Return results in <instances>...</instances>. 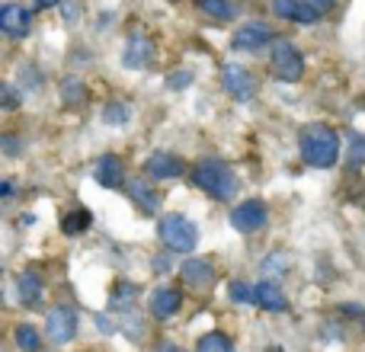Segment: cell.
I'll use <instances>...</instances> for the list:
<instances>
[{
	"mask_svg": "<svg viewBox=\"0 0 365 352\" xmlns=\"http://www.w3.org/2000/svg\"><path fill=\"white\" fill-rule=\"evenodd\" d=\"M45 333L55 346H68L77 336V311L61 304V308H51L48 317H45Z\"/></svg>",
	"mask_w": 365,
	"mask_h": 352,
	"instance_id": "5",
	"label": "cell"
},
{
	"mask_svg": "<svg viewBox=\"0 0 365 352\" xmlns=\"http://www.w3.org/2000/svg\"><path fill=\"white\" fill-rule=\"evenodd\" d=\"M145 176L148 180H177L182 176V160L167 151H158L145 160Z\"/></svg>",
	"mask_w": 365,
	"mask_h": 352,
	"instance_id": "11",
	"label": "cell"
},
{
	"mask_svg": "<svg viewBox=\"0 0 365 352\" xmlns=\"http://www.w3.org/2000/svg\"><path fill=\"white\" fill-rule=\"evenodd\" d=\"M128 195H132V199L138 202L141 212H148V214H154L160 208V195L154 192V186H151V180H148V176L128 180Z\"/></svg>",
	"mask_w": 365,
	"mask_h": 352,
	"instance_id": "15",
	"label": "cell"
},
{
	"mask_svg": "<svg viewBox=\"0 0 365 352\" xmlns=\"http://www.w3.org/2000/svg\"><path fill=\"white\" fill-rule=\"evenodd\" d=\"M253 298H257V304L263 311H272V314H282L285 308H289V301H285L282 289H279L276 282H259L257 289H253Z\"/></svg>",
	"mask_w": 365,
	"mask_h": 352,
	"instance_id": "17",
	"label": "cell"
},
{
	"mask_svg": "<svg viewBox=\"0 0 365 352\" xmlns=\"http://www.w3.org/2000/svg\"><path fill=\"white\" fill-rule=\"evenodd\" d=\"M16 103H19L16 90H13L10 83H6V87H4V106H6V109H13V106H16Z\"/></svg>",
	"mask_w": 365,
	"mask_h": 352,
	"instance_id": "31",
	"label": "cell"
},
{
	"mask_svg": "<svg viewBox=\"0 0 365 352\" xmlns=\"http://www.w3.org/2000/svg\"><path fill=\"white\" fill-rule=\"evenodd\" d=\"M13 340H16V346L23 352H38L42 349V336H38V330L29 327V323H19V327L13 330Z\"/></svg>",
	"mask_w": 365,
	"mask_h": 352,
	"instance_id": "19",
	"label": "cell"
},
{
	"mask_svg": "<svg viewBox=\"0 0 365 352\" xmlns=\"http://www.w3.org/2000/svg\"><path fill=\"white\" fill-rule=\"evenodd\" d=\"M362 327H365V321H362Z\"/></svg>",
	"mask_w": 365,
	"mask_h": 352,
	"instance_id": "36",
	"label": "cell"
},
{
	"mask_svg": "<svg viewBox=\"0 0 365 352\" xmlns=\"http://www.w3.org/2000/svg\"><path fill=\"white\" fill-rule=\"evenodd\" d=\"M0 145H4V151L10 154V157H16V154H19V141L10 138V135H4V138H0Z\"/></svg>",
	"mask_w": 365,
	"mask_h": 352,
	"instance_id": "30",
	"label": "cell"
},
{
	"mask_svg": "<svg viewBox=\"0 0 365 352\" xmlns=\"http://www.w3.org/2000/svg\"><path fill=\"white\" fill-rule=\"evenodd\" d=\"M160 352H182L177 343H160Z\"/></svg>",
	"mask_w": 365,
	"mask_h": 352,
	"instance_id": "35",
	"label": "cell"
},
{
	"mask_svg": "<svg viewBox=\"0 0 365 352\" xmlns=\"http://www.w3.org/2000/svg\"><path fill=\"white\" fill-rule=\"evenodd\" d=\"M90 212L87 208H81V212H71V214H64V221H61V227H64V234H71V237H74V234H83L90 227Z\"/></svg>",
	"mask_w": 365,
	"mask_h": 352,
	"instance_id": "22",
	"label": "cell"
},
{
	"mask_svg": "<svg viewBox=\"0 0 365 352\" xmlns=\"http://www.w3.org/2000/svg\"><path fill=\"white\" fill-rule=\"evenodd\" d=\"M298 151H302V160L308 167H314V170H327V167H334L336 160H340L343 145H340L336 128L314 122V125H308L302 135H298Z\"/></svg>",
	"mask_w": 365,
	"mask_h": 352,
	"instance_id": "1",
	"label": "cell"
},
{
	"mask_svg": "<svg viewBox=\"0 0 365 352\" xmlns=\"http://www.w3.org/2000/svg\"><path fill=\"white\" fill-rule=\"evenodd\" d=\"M189 83H192V74H189V71H173L170 81H167V87H170V90H182V87H189Z\"/></svg>",
	"mask_w": 365,
	"mask_h": 352,
	"instance_id": "27",
	"label": "cell"
},
{
	"mask_svg": "<svg viewBox=\"0 0 365 352\" xmlns=\"http://www.w3.org/2000/svg\"><path fill=\"white\" fill-rule=\"evenodd\" d=\"M96 182L106 189H119L122 182H125V164H122L115 154L100 157V164H96Z\"/></svg>",
	"mask_w": 365,
	"mask_h": 352,
	"instance_id": "14",
	"label": "cell"
},
{
	"mask_svg": "<svg viewBox=\"0 0 365 352\" xmlns=\"http://www.w3.org/2000/svg\"><path fill=\"white\" fill-rule=\"evenodd\" d=\"M29 23H32V13L19 4H6L4 10H0V29L13 38L26 36V32H29Z\"/></svg>",
	"mask_w": 365,
	"mask_h": 352,
	"instance_id": "12",
	"label": "cell"
},
{
	"mask_svg": "<svg viewBox=\"0 0 365 352\" xmlns=\"http://www.w3.org/2000/svg\"><path fill=\"white\" fill-rule=\"evenodd\" d=\"M61 100L68 103V106H81V103L87 100V87H83L77 77H68V81L61 83Z\"/></svg>",
	"mask_w": 365,
	"mask_h": 352,
	"instance_id": "21",
	"label": "cell"
},
{
	"mask_svg": "<svg viewBox=\"0 0 365 352\" xmlns=\"http://www.w3.org/2000/svg\"><path fill=\"white\" fill-rule=\"evenodd\" d=\"M276 269H285V257H282V253H276V257L266 263V272H269V276H272Z\"/></svg>",
	"mask_w": 365,
	"mask_h": 352,
	"instance_id": "32",
	"label": "cell"
},
{
	"mask_svg": "<svg viewBox=\"0 0 365 352\" xmlns=\"http://www.w3.org/2000/svg\"><path fill=\"white\" fill-rule=\"evenodd\" d=\"M349 160L353 164H365V138H359V135L349 138Z\"/></svg>",
	"mask_w": 365,
	"mask_h": 352,
	"instance_id": "26",
	"label": "cell"
},
{
	"mask_svg": "<svg viewBox=\"0 0 365 352\" xmlns=\"http://www.w3.org/2000/svg\"><path fill=\"white\" fill-rule=\"evenodd\" d=\"M158 234L167 250H173V253H192L195 244H199L195 224L189 218H182V214H164L158 224Z\"/></svg>",
	"mask_w": 365,
	"mask_h": 352,
	"instance_id": "3",
	"label": "cell"
},
{
	"mask_svg": "<svg viewBox=\"0 0 365 352\" xmlns=\"http://www.w3.org/2000/svg\"><path fill=\"white\" fill-rule=\"evenodd\" d=\"M269 64H272V77L282 81V83H298L302 74H304V58L289 38H279V42L272 45V61Z\"/></svg>",
	"mask_w": 365,
	"mask_h": 352,
	"instance_id": "4",
	"label": "cell"
},
{
	"mask_svg": "<svg viewBox=\"0 0 365 352\" xmlns=\"http://www.w3.org/2000/svg\"><path fill=\"white\" fill-rule=\"evenodd\" d=\"M103 119H106L109 125H125V122H128V106H122V103H113V106L103 109Z\"/></svg>",
	"mask_w": 365,
	"mask_h": 352,
	"instance_id": "24",
	"label": "cell"
},
{
	"mask_svg": "<svg viewBox=\"0 0 365 352\" xmlns=\"http://www.w3.org/2000/svg\"><path fill=\"white\" fill-rule=\"evenodd\" d=\"M272 13L282 19H292V23H302V26H314L321 19V10L311 6L308 0H272Z\"/></svg>",
	"mask_w": 365,
	"mask_h": 352,
	"instance_id": "9",
	"label": "cell"
},
{
	"mask_svg": "<svg viewBox=\"0 0 365 352\" xmlns=\"http://www.w3.org/2000/svg\"><path fill=\"white\" fill-rule=\"evenodd\" d=\"M180 276L186 279V285H192V289H212L215 266L205 263V259H182Z\"/></svg>",
	"mask_w": 365,
	"mask_h": 352,
	"instance_id": "13",
	"label": "cell"
},
{
	"mask_svg": "<svg viewBox=\"0 0 365 352\" xmlns=\"http://www.w3.org/2000/svg\"><path fill=\"white\" fill-rule=\"evenodd\" d=\"M227 295H231L234 301H240V304H253V301H257V298H253V289H250V285H244V282H231Z\"/></svg>",
	"mask_w": 365,
	"mask_h": 352,
	"instance_id": "25",
	"label": "cell"
},
{
	"mask_svg": "<svg viewBox=\"0 0 365 352\" xmlns=\"http://www.w3.org/2000/svg\"><path fill=\"white\" fill-rule=\"evenodd\" d=\"M266 221H269V212L259 199H247L240 202L237 208L231 212V224L237 227L240 234H253V231H263Z\"/></svg>",
	"mask_w": 365,
	"mask_h": 352,
	"instance_id": "6",
	"label": "cell"
},
{
	"mask_svg": "<svg viewBox=\"0 0 365 352\" xmlns=\"http://www.w3.org/2000/svg\"><path fill=\"white\" fill-rule=\"evenodd\" d=\"M221 83H225L227 93L240 103H250L253 93H257V83H253L250 71L240 68V64H225V68H221Z\"/></svg>",
	"mask_w": 365,
	"mask_h": 352,
	"instance_id": "7",
	"label": "cell"
},
{
	"mask_svg": "<svg viewBox=\"0 0 365 352\" xmlns=\"http://www.w3.org/2000/svg\"><path fill=\"white\" fill-rule=\"evenodd\" d=\"M180 304H182V295H180V289H158L151 295V314L158 317V321H167V317H173L180 311Z\"/></svg>",
	"mask_w": 365,
	"mask_h": 352,
	"instance_id": "16",
	"label": "cell"
},
{
	"mask_svg": "<svg viewBox=\"0 0 365 352\" xmlns=\"http://www.w3.org/2000/svg\"><path fill=\"white\" fill-rule=\"evenodd\" d=\"M151 58H154V42L148 36H128V42H125V51H122V64L125 68H132V71H141V68H148L151 64Z\"/></svg>",
	"mask_w": 365,
	"mask_h": 352,
	"instance_id": "10",
	"label": "cell"
},
{
	"mask_svg": "<svg viewBox=\"0 0 365 352\" xmlns=\"http://www.w3.org/2000/svg\"><path fill=\"white\" fill-rule=\"evenodd\" d=\"M195 352H234V343L225 333H205L199 340V346H195Z\"/></svg>",
	"mask_w": 365,
	"mask_h": 352,
	"instance_id": "23",
	"label": "cell"
},
{
	"mask_svg": "<svg viewBox=\"0 0 365 352\" xmlns=\"http://www.w3.org/2000/svg\"><path fill=\"white\" fill-rule=\"evenodd\" d=\"M61 10H64V19H68V23H74V19L81 16V6H77L74 0H61Z\"/></svg>",
	"mask_w": 365,
	"mask_h": 352,
	"instance_id": "29",
	"label": "cell"
},
{
	"mask_svg": "<svg viewBox=\"0 0 365 352\" xmlns=\"http://www.w3.org/2000/svg\"><path fill=\"white\" fill-rule=\"evenodd\" d=\"M58 4H61V0H36L38 10H45V6H58Z\"/></svg>",
	"mask_w": 365,
	"mask_h": 352,
	"instance_id": "34",
	"label": "cell"
},
{
	"mask_svg": "<svg viewBox=\"0 0 365 352\" xmlns=\"http://www.w3.org/2000/svg\"><path fill=\"white\" fill-rule=\"evenodd\" d=\"M135 295H138V289H135V285H119V289H115V295H113V308H122V298H128V301H132Z\"/></svg>",
	"mask_w": 365,
	"mask_h": 352,
	"instance_id": "28",
	"label": "cell"
},
{
	"mask_svg": "<svg viewBox=\"0 0 365 352\" xmlns=\"http://www.w3.org/2000/svg\"><path fill=\"white\" fill-rule=\"evenodd\" d=\"M269 42H272V29L266 23H259V19H253V23H244L234 32L231 48L234 51H257V48H266Z\"/></svg>",
	"mask_w": 365,
	"mask_h": 352,
	"instance_id": "8",
	"label": "cell"
},
{
	"mask_svg": "<svg viewBox=\"0 0 365 352\" xmlns=\"http://www.w3.org/2000/svg\"><path fill=\"white\" fill-rule=\"evenodd\" d=\"M19 298H23L26 304H36L38 298H42V279H38L36 272H23V276H19Z\"/></svg>",
	"mask_w": 365,
	"mask_h": 352,
	"instance_id": "20",
	"label": "cell"
},
{
	"mask_svg": "<svg viewBox=\"0 0 365 352\" xmlns=\"http://www.w3.org/2000/svg\"><path fill=\"white\" fill-rule=\"evenodd\" d=\"M308 4H311V6H317V10H321V13H327L330 6L336 4V0H308Z\"/></svg>",
	"mask_w": 365,
	"mask_h": 352,
	"instance_id": "33",
	"label": "cell"
},
{
	"mask_svg": "<svg viewBox=\"0 0 365 352\" xmlns=\"http://www.w3.org/2000/svg\"><path fill=\"white\" fill-rule=\"evenodd\" d=\"M199 6L215 23H231V19L237 16V4H234V0H199Z\"/></svg>",
	"mask_w": 365,
	"mask_h": 352,
	"instance_id": "18",
	"label": "cell"
},
{
	"mask_svg": "<svg viewBox=\"0 0 365 352\" xmlns=\"http://www.w3.org/2000/svg\"><path fill=\"white\" fill-rule=\"evenodd\" d=\"M192 180H195V186H199L202 192H208L212 199H218V202H231L234 195H237V189H240L234 170L231 167H225L221 160H202V164H195Z\"/></svg>",
	"mask_w": 365,
	"mask_h": 352,
	"instance_id": "2",
	"label": "cell"
}]
</instances>
